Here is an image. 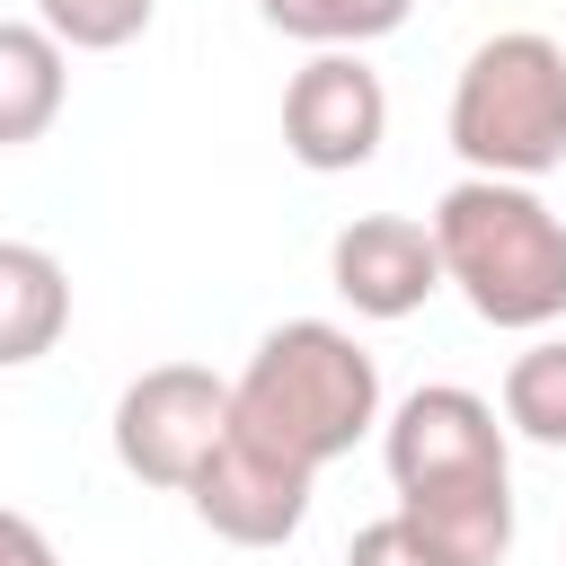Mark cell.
I'll list each match as a JSON object with an SVG mask.
<instances>
[{
    "label": "cell",
    "instance_id": "cell-1",
    "mask_svg": "<svg viewBox=\"0 0 566 566\" xmlns=\"http://www.w3.org/2000/svg\"><path fill=\"white\" fill-rule=\"evenodd\" d=\"M380 460H389L398 513L451 566H504V548H513V460H504V424L478 389H460V380L407 389L380 424Z\"/></svg>",
    "mask_w": 566,
    "mask_h": 566
},
{
    "label": "cell",
    "instance_id": "cell-2",
    "mask_svg": "<svg viewBox=\"0 0 566 566\" xmlns=\"http://www.w3.org/2000/svg\"><path fill=\"white\" fill-rule=\"evenodd\" d=\"M230 424L318 478L380 424V363L336 318H283L256 336L248 371L230 380Z\"/></svg>",
    "mask_w": 566,
    "mask_h": 566
},
{
    "label": "cell",
    "instance_id": "cell-3",
    "mask_svg": "<svg viewBox=\"0 0 566 566\" xmlns=\"http://www.w3.org/2000/svg\"><path fill=\"white\" fill-rule=\"evenodd\" d=\"M433 248H442V283H460V301L486 327L548 336L566 318V221L531 186H513V177L442 186Z\"/></svg>",
    "mask_w": 566,
    "mask_h": 566
},
{
    "label": "cell",
    "instance_id": "cell-4",
    "mask_svg": "<svg viewBox=\"0 0 566 566\" xmlns=\"http://www.w3.org/2000/svg\"><path fill=\"white\" fill-rule=\"evenodd\" d=\"M451 150L469 177H548L566 159V44L531 27L486 35L451 80Z\"/></svg>",
    "mask_w": 566,
    "mask_h": 566
},
{
    "label": "cell",
    "instance_id": "cell-5",
    "mask_svg": "<svg viewBox=\"0 0 566 566\" xmlns=\"http://www.w3.org/2000/svg\"><path fill=\"white\" fill-rule=\"evenodd\" d=\"M221 433H230V380L203 363H150L115 398V460L142 486L186 495L195 469L221 451Z\"/></svg>",
    "mask_w": 566,
    "mask_h": 566
},
{
    "label": "cell",
    "instance_id": "cell-6",
    "mask_svg": "<svg viewBox=\"0 0 566 566\" xmlns=\"http://www.w3.org/2000/svg\"><path fill=\"white\" fill-rule=\"evenodd\" d=\"M389 142V88L363 53H310L283 88V150L310 177H345L371 168Z\"/></svg>",
    "mask_w": 566,
    "mask_h": 566
},
{
    "label": "cell",
    "instance_id": "cell-7",
    "mask_svg": "<svg viewBox=\"0 0 566 566\" xmlns=\"http://www.w3.org/2000/svg\"><path fill=\"white\" fill-rule=\"evenodd\" d=\"M310 469H292L283 451H265V442H248L239 424L221 433V451L195 469V486H186V504H195V522L212 531V539H230V548H283L292 531H301V513H310Z\"/></svg>",
    "mask_w": 566,
    "mask_h": 566
},
{
    "label": "cell",
    "instance_id": "cell-8",
    "mask_svg": "<svg viewBox=\"0 0 566 566\" xmlns=\"http://www.w3.org/2000/svg\"><path fill=\"white\" fill-rule=\"evenodd\" d=\"M327 283L354 318H416L433 292H442V248H433V221H407V212H354L336 239H327Z\"/></svg>",
    "mask_w": 566,
    "mask_h": 566
},
{
    "label": "cell",
    "instance_id": "cell-9",
    "mask_svg": "<svg viewBox=\"0 0 566 566\" xmlns=\"http://www.w3.org/2000/svg\"><path fill=\"white\" fill-rule=\"evenodd\" d=\"M71 327V274L35 239H0V371H27Z\"/></svg>",
    "mask_w": 566,
    "mask_h": 566
},
{
    "label": "cell",
    "instance_id": "cell-10",
    "mask_svg": "<svg viewBox=\"0 0 566 566\" xmlns=\"http://www.w3.org/2000/svg\"><path fill=\"white\" fill-rule=\"evenodd\" d=\"M62 97H71V53L35 18H0V150L44 142Z\"/></svg>",
    "mask_w": 566,
    "mask_h": 566
},
{
    "label": "cell",
    "instance_id": "cell-11",
    "mask_svg": "<svg viewBox=\"0 0 566 566\" xmlns=\"http://www.w3.org/2000/svg\"><path fill=\"white\" fill-rule=\"evenodd\" d=\"M407 9L416 0H256V18L292 44H310V53H363V44L398 35Z\"/></svg>",
    "mask_w": 566,
    "mask_h": 566
},
{
    "label": "cell",
    "instance_id": "cell-12",
    "mask_svg": "<svg viewBox=\"0 0 566 566\" xmlns=\"http://www.w3.org/2000/svg\"><path fill=\"white\" fill-rule=\"evenodd\" d=\"M504 433L566 451V336H531L504 363Z\"/></svg>",
    "mask_w": 566,
    "mask_h": 566
},
{
    "label": "cell",
    "instance_id": "cell-13",
    "mask_svg": "<svg viewBox=\"0 0 566 566\" xmlns=\"http://www.w3.org/2000/svg\"><path fill=\"white\" fill-rule=\"evenodd\" d=\"M159 0H35V27L62 44V53H115L150 27Z\"/></svg>",
    "mask_w": 566,
    "mask_h": 566
},
{
    "label": "cell",
    "instance_id": "cell-14",
    "mask_svg": "<svg viewBox=\"0 0 566 566\" xmlns=\"http://www.w3.org/2000/svg\"><path fill=\"white\" fill-rule=\"evenodd\" d=\"M345 566H451L407 513H380V522H363L354 539H345Z\"/></svg>",
    "mask_w": 566,
    "mask_h": 566
},
{
    "label": "cell",
    "instance_id": "cell-15",
    "mask_svg": "<svg viewBox=\"0 0 566 566\" xmlns=\"http://www.w3.org/2000/svg\"><path fill=\"white\" fill-rule=\"evenodd\" d=\"M0 566H62V548L44 539L35 513H9V504H0Z\"/></svg>",
    "mask_w": 566,
    "mask_h": 566
}]
</instances>
